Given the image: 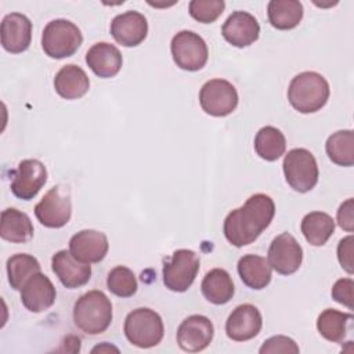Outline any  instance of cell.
<instances>
[{
  "label": "cell",
  "mask_w": 354,
  "mask_h": 354,
  "mask_svg": "<svg viewBox=\"0 0 354 354\" xmlns=\"http://www.w3.org/2000/svg\"><path fill=\"white\" fill-rule=\"evenodd\" d=\"M109 243L104 232L82 230L69 239L71 253L83 263H100L108 253Z\"/></svg>",
  "instance_id": "obj_19"
},
{
  "label": "cell",
  "mask_w": 354,
  "mask_h": 354,
  "mask_svg": "<svg viewBox=\"0 0 354 354\" xmlns=\"http://www.w3.org/2000/svg\"><path fill=\"white\" fill-rule=\"evenodd\" d=\"M336 218L340 228H343L347 232L354 231V199L353 198H348L339 206Z\"/></svg>",
  "instance_id": "obj_37"
},
{
  "label": "cell",
  "mask_w": 354,
  "mask_h": 354,
  "mask_svg": "<svg viewBox=\"0 0 354 354\" xmlns=\"http://www.w3.org/2000/svg\"><path fill=\"white\" fill-rule=\"evenodd\" d=\"M285 149L286 138L279 129L274 126H264L257 131L254 137V151L261 159L274 162L285 153Z\"/></svg>",
  "instance_id": "obj_28"
},
{
  "label": "cell",
  "mask_w": 354,
  "mask_h": 354,
  "mask_svg": "<svg viewBox=\"0 0 354 354\" xmlns=\"http://www.w3.org/2000/svg\"><path fill=\"white\" fill-rule=\"evenodd\" d=\"M170 50L176 65L184 71H199L207 62L209 50L206 41L192 30L176 33L171 39Z\"/></svg>",
  "instance_id": "obj_7"
},
{
  "label": "cell",
  "mask_w": 354,
  "mask_h": 354,
  "mask_svg": "<svg viewBox=\"0 0 354 354\" xmlns=\"http://www.w3.org/2000/svg\"><path fill=\"white\" fill-rule=\"evenodd\" d=\"M36 272H40V263L28 253H17L7 260L8 282L15 290H21L25 282Z\"/></svg>",
  "instance_id": "obj_31"
},
{
  "label": "cell",
  "mask_w": 354,
  "mask_h": 354,
  "mask_svg": "<svg viewBox=\"0 0 354 354\" xmlns=\"http://www.w3.org/2000/svg\"><path fill=\"white\" fill-rule=\"evenodd\" d=\"M353 243H354V238H353V235H348V236L340 239V242L337 245V260H339L342 268L348 274L354 272Z\"/></svg>",
  "instance_id": "obj_36"
},
{
  "label": "cell",
  "mask_w": 354,
  "mask_h": 354,
  "mask_svg": "<svg viewBox=\"0 0 354 354\" xmlns=\"http://www.w3.org/2000/svg\"><path fill=\"white\" fill-rule=\"evenodd\" d=\"M353 288L354 282L351 278H340L335 282L332 288V299L348 310H353Z\"/></svg>",
  "instance_id": "obj_35"
},
{
  "label": "cell",
  "mask_w": 354,
  "mask_h": 354,
  "mask_svg": "<svg viewBox=\"0 0 354 354\" xmlns=\"http://www.w3.org/2000/svg\"><path fill=\"white\" fill-rule=\"evenodd\" d=\"M263 326V318L253 304H239L232 310L225 322V333L234 342H246L257 336Z\"/></svg>",
  "instance_id": "obj_14"
},
{
  "label": "cell",
  "mask_w": 354,
  "mask_h": 354,
  "mask_svg": "<svg viewBox=\"0 0 354 354\" xmlns=\"http://www.w3.org/2000/svg\"><path fill=\"white\" fill-rule=\"evenodd\" d=\"M111 35L116 43L124 47H136L141 44L148 35L147 18L133 10L122 12L112 19Z\"/></svg>",
  "instance_id": "obj_16"
},
{
  "label": "cell",
  "mask_w": 354,
  "mask_h": 354,
  "mask_svg": "<svg viewBox=\"0 0 354 354\" xmlns=\"http://www.w3.org/2000/svg\"><path fill=\"white\" fill-rule=\"evenodd\" d=\"M225 3L223 0H192L188 4L189 15L201 24L214 22L224 11Z\"/></svg>",
  "instance_id": "obj_33"
},
{
  "label": "cell",
  "mask_w": 354,
  "mask_h": 354,
  "mask_svg": "<svg viewBox=\"0 0 354 354\" xmlns=\"http://www.w3.org/2000/svg\"><path fill=\"white\" fill-rule=\"evenodd\" d=\"M53 272L68 289L86 285L91 278V266L77 260L71 250H58L51 259Z\"/></svg>",
  "instance_id": "obj_15"
},
{
  "label": "cell",
  "mask_w": 354,
  "mask_h": 354,
  "mask_svg": "<svg viewBox=\"0 0 354 354\" xmlns=\"http://www.w3.org/2000/svg\"><path fill=\"white\" fill-rule=\"evenodd\" d=\"M236 268L239 278L250 289L260 290L271 282V266L266 257L245 254L239 259Z\"/></svg>",
  "instance_id": "obj_25"
},
{
  "label": "cell",
  "mask_w": 354,
  "mask_h": 354,
  "mask_svg": "<svg viewBox=\"0 0 354 354\" xmlns=\"http://www.w3.org/2000/svg\"><path fill=\"white\" fill-rule=\"evenodd\" d=\"M199 271V256L189 249L176 250L163 266V283L171 292H185Z\"/></svg>",
  "instance_id": "obj_8"
},
{
  "label": "cell",
  "mask_w": 354,
  "mask_h": 354,
  "mask_svg": "<svg viewBox=\"0 0 354 354\" xmlns=\"http://www.w3.org/2000/svg\"><path fill=\"white\" fill-rule=\"evenodd\" d=\"M32 40V22L21 12L7 14L1 21V46L12 54L24 53Z\"/></svg>",
  "instance_id": "obj_18"
},
{
  "label": "cell",
  "mask_w": 354,
  "mask_h": 354,
  "mask_svg": "<svg viewBox=\"0 0 354 354\" xmlns=\"http://www.w3.org/2000/svg\"><path fill=\"white\" fill-rule=\"evenodd\" d=\"M221 35L230 44L242 48L259 39L260 25L250 12L234 11L223 24Z\"/></svg>",
  "instance_id": "obj_17"
},
{
  "label": "cell",
  "mask_w": 354,
  "mask_h": 354,
  "mask_svg": "<svg viewBox=\"0 0 354 354\" xmlns=\"http://www.w3.org/2000/svg\"><path fill=\"white\" fill-rule=\"evenodd\" d=\"M214 326L212 321L199 314L187 317L178 326L176 340L181 350L198 353L205 350L213 340Z\"/></svg>",
  "instance_id": "obj_13"
},
{
  "label": "cell",
  "mask_w": 354,
  "mask_h": 354,
  "mask_svg": "<svg viewBox=\"0 0 354 354\" xmlns=\"http://www.w3.org/2000/svg\"><path fill=\"white\" fill-rule=\"evenodd\" d=\"M122 54L119 48L106 41L93 44L86 53V64L88 68L102 79L113 77L122 68Z\"/></svg>",
  "instance_id": "obj_21"
},
{
  "label": "cell",
  "mask_w": 354,
  "mask_h": 354,
  "mask_svg": "<svg viewBox=\"0 0 354 354\" xmlns=\"http://www.w3.org/2000/svg\"><path fill=\"white\" fill-rule=\"evenodd\" d=\"M123 332L126 339L140 348L158 346L165 335V326L160 315L148 307H140L130 311L124 319Z\"/></svg>",
  "instance_id": "obj_4"
},
{
  "label": "cell",
  "mask_w": 354,
  "mask_h": 354,
  "mask_svg": "<svg viewBox=\"0 0 354 354\" xmlns=\"http://www.w3.org/2000/svg\"><path fill=\"white\" fill-rule=\"evenodd\" d=\"M329 83L326 79L313 71L296 75L288 87V100L300 113H314L325 106L329 100Z\"/></svg>",
  "instance_id": "obj_2"
},
{
  "label": "cell",
  "mask_w": 354,
  "mask_h": 354,
  "mask_svg": "<svg viewBox=\"0 0 354 354\" xmlns=\"http://www.w3.org/2000/svg\"><path fill=\"white\" fill-rule=\"evenodd\" d=\"M80 29L68 19L50 21L41 33V48L50 58L62 59L72 57L82 46Z\"/></svg>",
  "instance_id": "obj_5"
},
{
  "label": "cell",
  "mask_w": 354,
  "mask_h": 354,
  "mask_svg": "<svg viewBox=\"0 0 354 354\" xmlns=\"http://www.w3.org/2000/svg\"><path fill=\"white\" fill-rule=\"evenodd\" d=\"M301 232L313 246H322L335 232V220L324 212H310L301 220Z\"/></svg>",
  "instance_id": "obj_27"
},
{
  "label": "cell",
  "mask_w": 354,
  "mask_h": 354,
  "mask_svg": "<svg viewBox=\"0 0 354 354\" xmlns=\"http://www.w3.org/2000/svg\"><path fill=\"white\" fill-rule=\"evenodd\" d=\"M57 297V290L50 278L41 272L32 275L21 289V301L26 310L41 313L48 310Z\"/></svg>",
  "instance_id": "obj_20"
},
{
  "label": "cell",
  "mask_w": 354,
  "mask_h": 354,
  "mask_svg": "<svg viewBox=\"0 0 354 354\" xmlns=\"http://www.w3.org/2000/svg\"><path fill=\"white\" fill-rule=\"evenodd\" d=\"M267 261L278 274L290 275L301 266L303 249L293 235L282 232L271 241Z\"/></svg>",
  "instance_id": "obj_11"
},
{
  "label": "cell",
  "mask_w": 354,
  "mask_h": 354,
  "mask_svg": "<svg viewBox=\"0 0 354 354\" xmlns=\"http://www.w3.org/2000/svg\"><path fill=\"white\" fill-rule=\"evenodd\" d=\"M328 158L344 167L354 165V133L353 130H337L330 134L325 144Z\"/></svg>",
  "instance_id": "obj_30"
},
{
  "label": "cell",
  "mask_w": 354,
  "mask_h": 354,
  "mask_svg": "<svg viewBox=\"0 0 354 354\" xmlns=\"http://www.w3.org/2000/svg\"><path fill=\"white\" fill-rule=\"evenodd\" d=\"M72 201L68 187L55 185L35 206V216L47 228H61L71 220Z\"/></svg>",
  "instance_id": "obj_9"
},
{
  "label": "cell",
  "mask_w": 354,
  "mask_h": 354,
  "mask_svg": "<svg viewBox=\"0 0 354 354\" xmlns=\"http://www.w3.org/2000/svg\"><path fill=\"white\" fill-rule=\"evenodd\" d=\"M283 174L289 187L297 192H308L318 183V165L306 148H293L283 158Z\"/></svg>",
  "instance_id": "obj_6"
},
{
  "label": "cell",
  "mask_w": 354,
  "mask_h": 354,
  "mask_svg": "<svg viewBox=\"0 0 354 354\" xmlns=\"http://www.w3.org/2000/svg\"><path fill=\"white\" fill-rule=\"evenodd\" d=\"M47 181L46 166L37 159H24L12 171L11 192L22 201L33 199Z\"/></svg>",
  "instance_id": "obj_12"
},
{
  "label": "cell",
  "mask_w": 354,
  "mask_h": 354,
  "mask_svg": "<svg viewBox=\"0 0 354 354\" xmlns=\"http://www.w3.org/2000/svg\"><path fill=\"white\" fill-rule=\"evenodd\" d=\"M236 88L224 79L207 80L199 91V104L202 109L216 118L232 113L238 105Z\"/></svg>",
  "instance_id": "obj_10"
},
{
  "label": "cell",
  "mask_w": 354,
  "mask_h": 354,
  "mask_svg": "<svg viewBox=\"0 0 354 354\" xmlns=\"http://www.w3.org/2000/svg\"><path fill=\"white\" fill-rule=\"evenodd\" d=\"M0 236L11 243H26L33 238V224L29 216L15 207L1 212Z\"/></svg>",
  "instance_id": "obj_23"
},
{
  "label": "cell",
  "mask_w": 354,
  "mask_h": 354,
  "mask_svg": "<svg viewBox=\"0 0 354 354\" xmlns=\"http://www.w3.org/2000/svg\"><path fill=\"white\" fill-rule=\"evenodd\" d=\"M73 322L87 335L104 333L112 322V303L101 290H90L73 306Z\"/></svg>",
  "instance_id": "obj_3"
},
{
  "label": "cell",
  "mask_w": 354,
  "mask_h": 354,
  "mask_svg": "<svg viewBox=\"0 0 354 354\" xmlns=\"http://www.w3.org/2000/svg\"><path fill=\"white\" fill-rule=\"evenodd\" d=\"M201 290L207 301L216 306H221L232 299L235 286L231 275L225 270L213 268L203 277Z\"/></svg>",
  "instance_id": "obj_24"
},
{
  "label": "cell",
  "mask_w": 354,
  "mask_h": 354,
  "mask_svg": "<svg viewBox=\"0 0 354 354\" xmlns=\"http://www.w3.org/2000/svg\"><path fill=\"white\" fill-rule=\"evenodd\" d=\"M299 351H300V348L296 344V342L283 335H277V336H272V337L264 340L263 346L259 350L260 354H275V353L297 354Z\"/></svg>",
  "instance_id": "obj_34"
},
{
  "label": "cell",
  "mask_w": 354,
  "mask_h": 354,
  "mask_svg": "<svg viewBox=\"0 0 354 354\" xmlns=\"http://www.w3.org/2000/svg\"><path fill=\"white\" fill-rule=\"evenodd\" d=\"M54 88L65 100H77L88 91L90 79L80 66L68 64L55 73Z\"/></svg>",
  "instance_id": "obj_22"
},
{
  "label": "cell",
  "mask_w": 354,
  "mask_h": 354,
  "mask_svg": "<svg viewBox=\"0 0 354 354\" xmlns=\"http://www.w3.org/2000/svg\"><path fill=\"white\" fill-rule=\"evenodd\" d=\"M106 286L118 297H131L138 288L134 272L124 266H118L108 272Z\"/></svg>",
  "instance_id": "obj_32"
},
{
  "label": "cell",
  "mask_w": 354,
  "mask_h": 354,
  "mask_svg": "<svg viewBox=\"0 0 354 354\" xmlns=\"http://www.w3.org/2000/svg\"><path fill=\"white\" fill-rule=\"evenodd\" d=\"M351 319L353 314L326 308L317 318V329L324 339L332 343H340L346 337L347 325Z\"/></svg>",
  "instance_id": "obj_29"
},
{
  "label": "cell",
  "mask_w": 354,
  "mask_h": 354,
  "mask_svg": "<svg viewBox=\"0 0 354 354\" xmlns=\"http://www.w3.org/2000/svg\"><path fill=\"white\" fill-rule=\"evenodd\" d=\"M274 214V201L266 194H254L243 206L227 214L223 225L224 236L235 248L250 245L271 224Z\"/></svg>",
  "instance_id": "obj_1"
},
{
  "label": "cell",
  "mask_w": 354,
  "mask_h": 354,
  "mask_svg": "<svg viewBox=\"0 0 354 354\" xmlns=\"http://www.w3.org/2000/svg\"><path fill=\"white\" fill-rule=\"evenodd\" d=\"M303 4L297 0H271L267 6L270 24L279 30L296 28L303 18Z\"/></svg>",
  "instance_id": "obj_26"
}]
</instances>
